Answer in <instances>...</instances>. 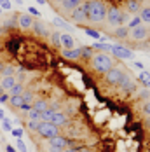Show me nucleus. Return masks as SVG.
<instances>
[{
	"label": "nucleus",
	"instance_id": "f257e3e1",
	"mask_svg": "<svg viewBox=\"0 0 150 152\" xmlns=\"http://www.w3.org/2000/svg\"><path fill=\"white\" fill-rule=\"evenodd\" d=\"M106 18V7L101 0H89V12H87V19L94 25L103 23Z\"/></svg>",
	"mask_w": 150,
	"mask_h": 152
},
{
	"label": "nucleus",
	"instance_id": "f03ea898",
	"mask_svg": "<svg viewBox=\"0 0 150 152\" xmlns=\"http://www.w3.org/2000/svg\"><path fill=\"white\" fill-rule=\"evenodd\" d=\"M91 65H92V68H94L98 74H106V72L114 66V61H112V58H110L106 53H98V54H92Z\"/></svg>",
	"mask_w": 150,
	"mask_h": 152
},
{
	"label": "nucleus",
	"instance_id": "7ed1b4c3",
	"mask_svg": "<svg viewBox=\"0 0 150 152\" xmlns=\"http://www.w3.org/2000/svg\"><path fill=\"white\" fill-rule=\"evenodd\" d=\"M106 23L110 25V26H120V25H124L126 23V19H127V16L124 11H120L119 7H115V5H112V7H108L106 9Z\"/></svg>",
	"mask_w": 150,
	"mask_h": 152
},
{
	"label": "nucleus",
	"instance_id": "20e7f679",
	"mask_svg": "<svg viewBox=\"0 0 150 152\" xmlns=\"http://www.w3.org/2000/svg\"><path fill=\"white\" fill-rule=\"evenodd\" d=\"M87 12H89V0H84L80 5H77L75 9H72L68 16H70V19L77 23V25H82V23H86V19H87Z\"/></svg>",
	"mask_w": 150,
	"mask_h": 152
},
{
	"label": "nucleus",
	"instance_id": "39448f33",
	"mask_svg": "<svg viewBox=\"0 0 150 152\" xmlns=\"http://www.w3.org/2000/svg\"><path fill=\"white\" fill-rule=\"evenodd\" d=\"M37 133L44 138H52L58 135V126H54L52 122H40Z\"/></svg>",
	"mask_w": 150,
	"mask_h": 152
},
{
	"label": "nucleus",
	"instance_id": "423d86ee",
	"mask_svg": "<svg viewBox=\"0 0 150 152\" xmlns=\"http://www.w3.org/2000/svg\"><path fill=\"white\" fill-rule=\"evenodd\" d=\"M110 53H112L115 58H119V60H133V51L127 49V47H124V46H120V44L112 46Z\"/></svg>",
	"mask_w": 150,
	"mask_h": 152
},
{
	"label": "nucleus",
	"instance_id": "0eeeda50",
	"mask_svg": "<svg viewBox=\"0 0 150 152\" xmlns=\"http://www.w3.org/2000/svg\"><path fill=\"white\" fill-rule=\"evenodd\" d=\"M117 86H119L124 93H133V91H135V88H136V82H135V79L129 75V74H126V72H124Z\"/></svg>",
	"mask_w": 150,
	"mask_h": 152
},
{
	"label": "nucleus",
	"instance_id": "6e6552de",
	"mask_svg": "<svg viewBox=\"0 0 150 152\" xmlns=\"http://www.w3.org/2000/svg\"><path fill=\"white\" fill-rule=\"evenodd\" d=\"M129 35H131V39L136 40V42H143V40L149 39V28L143 26V25H138V26L129 30Z\"/></svg>",
	"mask_w": 150,
	"mask_h": 152
},
{
	"label": "nucleus",
	"instance_id": "1a4fd4ad",
	"mask_svg": "<svg viewBox=\"0 0 150 152\" xmlns=\"http://www.w3.org/2000/svg\"><path fill=\"white\" fill-rule=\"evenodd\" d=\"M124 74V68H120V66H112L108 72L105 74V80L108 84H114V86H117L120 80V77Z\"/></svg>",
	"mask_w": 150,
	"mask_h": 152
},
{
	"label": "nucleus",
	"instance_id": "9d476101",
	"mask_svg": "<svg viewBox=\"0 0 150 152\" xmlns=\"http://www.w3.org/2000/svg\"><path fill=\"white\" fill-rule=\"evenodd\" d=\"M33 16L31 14H19L17 16V26L21 28V30H30L31 26H33Z\"/></svg>",
	"mask_w": 150,
	"mask_h": 152
},
{
	"label": "nucleus",
	"instance_id": "9b49d317",
	"mask_svg": "<svg viewBox=\"0 0 150 152\" xmlns=\"http://www.w3.org/2000/svg\"><path fill=\"white\" fill-rule=\"evenodd\" d=\"M49 145H54V147H58V149H66L68 145H70V140H66L65 137H60V135H56V137L49 138Z\"/></svg>",
	"mask_w": 150,
	"mask_h": 152
},
{
	"label": "nucleus",
	"instance_id": "f8f14e48",
	"mask_svg": "<svg viewBox=\"0 0 150 152\" xmlns=\"http://www.w3.org/2000/svg\"><path fill=\"white\" fill-rule=\"evenodd\" d=\"M63 56L66 60H79L82 58V47H77V49H63Z\"/></svg>",
	"mask_w": 150,
	"mask_h": 152
},
{
	"label": "nucleus",
	"instance_id": "ddd939ff",
	"mask_svg": "<svg viewBox=\"0 0 150 152\" xmlns=\"http://www.w3.org/2000/svg\"><path fill=\"white\" fill-rule=\"evenodd\" d=\"M33 31L37 33V35H40V37H47L49 35V30H47V26H45V23H42V21H33Z\"/></svg>",
	"mask_w": 150,
	"mask_h": 152
},
{
	"label": "nucleus",
	"instance_id": "4468645a",
	"mask_svg": "<svg viewBox=\"0 0 150 152\" xmlns=\"http://www.w3.org/2000/svg\"><path fill=\"white\" fill-rule=\"evenodd\" d=\"M129 30H131V28H127V25L115 26V30H114V37H115V39H120V40H124V39H127Z\"/></svg>",
	"mask_w": 150,
	"mask_h": 152
},
{
	"label": "nucleus",
	"instance_id": "2eb2a0df",
	"mask_svg": "<svg viewBox=\"0 0 150 152\" xmlns=\"http://www.w3.org/2000/svg\"><path fill=\"white\" fill-rule=\"evenodd\" d=\"M84 0H63L60 5H61V11H65V12H70L72 9H75L77 5H80Z\"/></svg>",
	"mask_w": 150,
	"mask_h": 152
},
{
	"label": "nucleus",
	"instance_id": "dca6fc26",
	"mask_svg": "<svg viewBox=\"0 0 150 152\" xmlns=\"http://www.w3.org/2000/svg\"><path fill=\"white\" fill-rule=\"evenodd\" d=\"M66 115L63 114V112H58V110H54V114H52V117H51V122L54 124V126H63V124H66Z\"/></svg>",
	"mask_w": 150,
	"mask_h": 152
},
{
	"label": "nucleus",
	"instance_id": "f3484780",
	"mask_svg": "<svg viewBox=\"0 0 150 152\" xmlns=\"http://www.w3.org/2000/svg\"><path fill=\"white\" fill-rule=\"evenodd\" d=\"M16 82H17V80H16L14 75L2 77V80H0V86H2V89H4V91H9V89H11V88L16 84Z\"/></svg>",
	"mask_w": 150,
	"mask_h": 152
},
{
	"label": "nucleus",
	"instance_id": "a211bd4d",
	"mask_svg": "<svg viewBox=\"0 0 150 152\" xmlns=\"http://www.w3.org/2000/svg\"><path fill=\"white\" fill-rule=\"evenodd\" d=\"M61 46L65 49H74L75 47V40L72 39V35L68 33H61Z\"/></svg>",
	"mask_w": 150,
	"mask_h": 152
},
{
	"label": "nucleus",
	"instance_id": "6ab92c4d",
	"mask_svg": "<svg viewBox=\"0 0 150 152\" xmlns=\"http://www.w3.org/2000/svg\"><path fill=\"white\" fill-rule=\"evenodd\" d=\"M124 4L129 12H140V9H141V2H138V0H126Z\"/></svg>",
	"mask_w": 150,
	"mask_h": 152
},
{
	"label": "nucleus",
	"instance_id": "aec40b11",
	"mask_svg": "<svg viewBox=\"0 0 150 152\" xmlns=\"http://www.w3.org/2000/svg\"><path fill=\"white\" fill-rule=\"evenodd\" d=\"M140 19L143 21V23H147V25H150V7L147 5V7H141L140 9Z\"/></svg>",
	"mask_w": 150,
	"mask_h": 152
},
{
	"label": "nucleus",
	"instance_id": "412c9836",
	"mask_svg": "<svg viewBox=\"0 0 150 152\" xmlns=\"http://www.w3.org/2000/svg\"><path fill=\"white\" fill-rule=\"evenodd\" d=\"M52 114H54V108H45L40 112V122H51V117H52Z\"/></svg>",
	"mask_w": 150,
	"mask_h": 152
},
{
	"label": "nucleus",
	"instance_id": "4be33fe9",
	"mask_svg": "<svg viewBox=\"0 0 150 152\" xmlns=\"http://www.w3.org/2000/svg\"><path fill=\"white\" fill-rule=\"evenodd\" d=\"M31 108H33V110H37V112H42V110L47 108V102H45L44 98H40V100H37V102H33V103H31Z\"/></svg>",
	"mask_w": 150,
	"mask_h": 152
},
{
	"label": "nucleus",
	"instance_id": "5701e85b",
	"mask_svg": "<svg viewBox=\"0 0 150 152\" xmlns=\"http://www.w3.org/2000/svg\"><path fill=\"white\" fill-rule=\"evenodd\" d=\"M140 82H141L147 89H150V74L147 70H141V74H140Z\"/></svg>",
	"mask_w": 150,
	"mask_h": 152
},
{
	"label": "nucleus",
	"instance_id": "b1692460",
	"mask_svg": "<svg viewBox=\"0 0 150 152\" xmlns=\"http://www.w3.org/2000/svg\"><path fill=\"white\" fill-rule=\"evenodd\" d=\"M92 49L101 51V53H110L112 46H110V44H105V42H94V44H92Z\"/></svg>",
	"mask_w": 150,
	"mask_h": 152
},
{
	"label": "nucleus",
	"instance_id": "393cba45",
	"mask_svg": "<svg viewBox=\"0 0 150 152\" xmlns=\"http://www.w3.org/2000/svg\"><path fill=\"white\" fill-rule=\"evenodd\" d=\"M25 91V89H23V84H19V82H16L14 86H12V88H11V89H9V96H17V94H21V93Z\"/></svg>",
	"mask_w": 150,
	"mask_h": 152
},
{
	"label": "nucleus",
	"instance_id": "a878e982",
	"mask_svg": "<svg viewBox=\"0 0 150 152\" xmlns=\"http://www.w3.org/2000/svg\"><path fill=\"white\" fill-rule=\"evenodd\" d=\"M14 72H16V66H12V65H4L0 75L2 77H9V75H14Z\"/></svg>",
	"mask_w": 150,
	"mask_h": 152
},
{
	"label": "nucleus",
	"instance_id": "bb28decb",
	"mask_svg": "<svg viewBox=\"0 0 150 152\" xmlns=\"http://www.w3.org/2000/svg\"><path fill=\"white\" fill-rule=\"evenodd\" d=\"M19 42H21L19 39H11V40L7 42V49H9L11 53H16V51L19 49Z\"/></svg>",
	"mask_w": 150,
	"mask_h": 152
},
{
	"label": "nucleus",
	"instance_id": "cd10ccee",
	"mask_svg": "<svg viewBox=\"0 0 150 152\" xmlns=\"http://www.w3.org/2000/svg\"><path fill=\"white\" fill-rule=\"evenodd\" d=\"M51 44H52V46H61V33L60 31H52V33H51Z\"/></svg>",
	"mask_w": 150,
	"mask_h": 152
},
{
	"label": "nucleus",
	"instance_id": "c85d7f7f",
	"mask_svg": "<svg viewBox=\"0 0 150 152\" xmlns=\"http://www.w3.org/2000/svg\"><path fill=\"white\" fill-rule=\"evenodd\" d=\"M19 96H21L23 103H33V93L31 91H23Z\"/></svg>",
	"mask_w": 150,
	"mask_h": 152
},
{
	"label": "nucleus",
	"instance_id": "c756f323",
	"mask_svg": "<svg viewBox=\"0 0 150 152\" xmlns=\"http://www.w3.org/2000/svg\"><path fill=\"white\" fill-rule=\"evenodd\" d=\"M16 23H17V16L14 14L11 19L4 21V23H2V26H4V28H16Z\"/></svg>",
	"mask_w": 150,
	"mask_h": 152
},
{
	"label": "nucleus",
	"instance_id": "7c9ffc66",
	"mask_svg": "<svg viewBox=\"0 0 150 152\" xmlns=\"http://www.w3.org/2000/svg\"><path fill=\"white\" fill-rule=\"evenodd\" d=\"M9 102H11V105H12V107H17V108L23 105V100H21V96H19V94H17V96H11V98H9Z\"/></svg>",
	"mask_w": 150,
	"mask_h": 152
},
{
	"label": "nucleus",
	"instance_id": "2f4dec72",
	"mask_svg": "<svg viewBox=\"0 0 150 152\" xmlns=\"http://www.w3.org/2000/svg\"><path fill=\"white\" fill-rule=\"evenodd\" d=\"M92 47H82V58L84 60H89V58H92Z\"/></svg>",
	"mask_w": 150,
	"mask_h": 152
},
{
	"label": "nucleus",
	"instance_id": "473e14b6",
	"mask_svg": "<svg viewBox=\"0 0 150 152\" xmlns=\"http://www.w3.org/2000/svg\"><path fill=\"white\" fill-rule=\"evenodd\" d=\"M28 119L30 121H40V112H37V110H28Z\"/></svg>",
	"mask_w": 150,
	"mask_h": 152
},
{
	"label": "nucleus",
	"instance_id": "72a5a7b5",
	"mask_svg": "<svg viewBox=\"0 0 150 152\" xmlns=\"http://www.w3.org/2000/svg\"><path fill=\"white\" fill-rule=\"evenodd\" d=\"M86 35H89L92 39H98V40H101V37H100V31L92 30V28H86Z\"/></svg>",
	"mask_w": 150,
	"mask_h": 152
},
{
	"label": "nucleus",
	"instance_id": "f704fd0d",
	"mask_svg": "<svg viewBox=\"0 0 150 152\" xmlns=\"http://www.w3.org/2000/svg\"><path fill=\"white\" fill-rule=\"evenodd\" d=\"M52 23H54L56 26H61V28H66V30H70V25H66V23H65L61 18H54V21H52Z\"/></svg>",
	"mask_w": 150,
	"mask_h": 152
},
{
	"label": "nucleus",
	"instance_id": "c9c22d12",
	"mask_svg": "<svg viewBox=\"0 0 150 152\" xmlns=\"http://www.w3.org/2000/svg\"><path fill=\"white\" fill-rule=\"evenodd\" d=\"M138 25H141V19H140V16L133 18V19L127 23V28H135V26H138Z\"/></svg>",
	"mask_w": 150,
	"mask_h": 152
},
{
	"label": "nucleus",
	"instance_id": "e433bc0d",
	"mask_svg": "<svg viewBox=\"0 0 150 152\" xmlns=\"http://www.w3.org/2000/svg\"><path fill=\"white\" fill-rule=\"evenodd\" d=\"M0 7H2V11H11V0H0Z\"/></svg>",
	"mask_w": 150,
	"mask_h": 152
},
{
	"label": "nucleus",
	"instance_id": "4c0bfd02",
	"mask_svg": "<svg viewBox=\"0 0 150 152\" xmlns=\"http://www.w3.org/2000/svg\"><path fill=\"white\" fill-rule=\"evenodd\" d=\"M39 124H40V121H28L26 126H28L30 131H37V129H39Z\"/></svg>",
	"mask_w": 150,
	"mask_h": 152
},
{
	"label": "nucleus",
	"instance_id": "58836bf2",
	"mask_svg": "<svg viewBox=\"0 0 150 152\" xmlns=\"http://www.w3.org/2000/svg\"><path fill=\"white\" fill-rule=\"evenodd\" d=\"M16 145H17V149H19L21 152H28L26 151V145L23 143V140H16Z\"/></svg>",
	"mask_w": 150,
	"mask_h": 152
},
{
	"label": "nucleus",
	"instance_id": "ea45409f",
	"mask_svg": "<svg viewBox=\"0 0 150 152\" xmlns=\"http://www.w3.org/2000/svg\"><path fill=\"white\" fill-rule=\"evenodd\" d=\"M9 98H11V96H9V93H7V91L2 93V94H0V103H5V102H9Z\"/></svg>",
	"mask_w": 150,
	"mask_h": 152
},
{
	"label": "nucleus",
	"instance_id": "a19ab883",
	"mask_svg": "<svg viewBox=\"0 0 150 152\" xmlns=\"http://www.w3.org/2000/svg\"><path fill=\"white\" fill-rule=\"evenodd\" d=\"M28 12H30V14L33 16V18H40V12H39V11H37L35 7H30V9H28Z\"/></svg>",
	"mask_w": 150,
	"mask_h": 152
},
{
	"label": "nucleus",
	"instance_id": "79ce46f5",
	"mask_svg": "<svg viewBox=\"0 0 150 152\" xmlns=\"http://www.w3.org/2000/svg\"><path fill=\"white\" fill-rule=\"evenodd\" d=\"M4 129H5V131H12V126H11V122L7 121V119H4Z\"/></svg>",
	"mask_w": 150,
	"mask_h": 152
},
{
	"label": "nucleus",
	"instance_id": "37998d69",
	"mask_svg": "<svg viewBox=\"0 0 150 152\" xmlns=\"http://www.w3.org/2000/svg\"><path fill=\"white\" fill-rule=\"evenodd\" d=\"M143 114H145V115H150V102L143 105Z\"/></svg>",
	"mask_w": 150,
	"mask_h": 152
},
{
	"label": "nucleus",
	"instance_id": "c03bdc74",
	"mask_svg": "<svg viewBox=\"0 0 150 152\" xmlns=\"http://www.w3.org/2000/svg\"><path fill=\"white\" fill-rule=\"evenodd\" d=\"M11 133H12L14 137H17V138H21V137H23V129H12Z\"/></svg>",
	"mask_w": 150,
	"mask_h": 152
},
{
	"label": "nucleus",
	"instance_id": "a18cd8bd",
	"mask_svg": "<svg viewBox=\"0 0 150 152\" xmlns=\"http://www.w3.org/2000/svg\"><path fill=\"white\" fill-rule=\"evenodd\" d=\"M141 96H143V98H149V96H150V91H147V89H143V91L140 93V98H141Z\"/></svg>",
	"mask_w": 150,
	"mask_h": 152
},
{
	"label": "nucleus",
	"instance_id": "49530a36",
	"mask_svg": "<svg viewBox=\"0 0 150 152\" xmlns=\"http://www.w3.org/2000/svg\"><path fill=\"white\" fill-rule=\"evenodd\" d=\"M19 108H23V110H31V103H23Z\"/></svg>",
	"mask_w": 150,
	"mask_h": 152
},
{
	"label": "nucleus",
	"instance_id": "de8ad7c7",
	"mask_svg": "<svg viewBox=\"0 0 150 152\" xmlns=\"http://www.w3.org/2000/svg\"><path fill=\"white\" fill-rule=\"evenodd\" d=\"M49 152H61V149L54 147V145H49Z\"/></svg>",
	"mask_w": 150,
	"mask_h": 152
},
{
	"label": "nucleus",
	"instance_id": "09e8293b",
	"mask_svg": "<svg viewBox=\"0 0 150 152\" xmlns=\"http://www.w3.org/2000/svg\"><path fill=\"white\" fill-rule=\"evenodd\" d=\"M135 66H136V68H140V70H143V63H141V61H136Z\"/></svg>",
	"mask_w": 150,
	"mask_h": 152
},
{
	"label": "nucleus",
	"instance_id": "8fccbe9b",
	"mask_svg": "<svg viewBox=\"0 0 150 152\" xmlns=\"http://www.w3.org/2000/svg\"><path fill=\"white\" fill-rule=\"evenodd\" d=\"M4 119H5V114H4V110L0 108V121H4Z\"/></svg>",
	"mask_w": 150,
	"mask_h": 152
},
{
	"label": "nucleus",
	"instance_id": "3c124183",
	"mask_svg": "<svg viewBox=\"0 0 150 152\" xmlns=\"http://www.w3.org/2000/svg\"><path fill=\"white\" fill-rule=\"evenodd\" d=\"M77 152H91L89 149H86V147H82V149H77Z\"/></svg>",
	"mask_w": 150,
	"mask_h": 152
},
{
	"label": "nucleus",
	"instance_id": "603ef678",
	"mask_svg": "<svg viewBox=\"0 0 150 152\" xmlns=\"http://www.w3.org/2000/svg\"><path fill=\"white\" fill-rule=\"evenodd\" d=\"M4 33H5V28H4V26H2V23H0V37H2Z\"/></svg>",
	"mask_w": 150,
	"mask_h": 152
},
{
	"label": "nucleus",
	"instance_id": "864d4df0",
	"mask_svg": "<svg viewBox=\"0 0 150 152\" xmlns=\"http://www.w3.org/2000/svg\"><path fill=\"white\" fill-rule=\"evenodd\" d=\"M61 152H77V149H63Z\"/></svg>",
	"mask_w": 150,
	"mask_h": 152
},
{
	"label": "nucleus",
	"instance_id": "5fc2aeb1",
	"mask_svg": "<svg viewBox=\"0 0 150 152\" xmlns=\"http://www.w3.org/2000/svg\"><path fill=\"white\" fill-rule=\"evenodd\" d=\"M7 152H16V151L12 149V147H11V145H7Z\"/></svg>",
	"mask_w": 150,
	"mask_h": 152
},
{
	"label": "nucleus",
	"instance_id": "6e6d98bb",
	"mask_svg": "<svg viewBox=\"0 0 150 152\" xmlns=\"http://www.w3.org/2000/svg\"><path fill=\"white\" fill-rule=\"evenodd\" d=\"M37 4H39V5H44V4H45V0H37Z\"/></svg>",
	"mask_w": 150,
	"mask_h": 152
},
{
	"label": "nucleus",
	"instance_id": "4d7b16f0",
	"mask_svg": "<svg viewBox=\"0 0 150 152\" xmlns=\"http://www.w3.org/2000/svg\"><path fill=\"white\" fill-rule=\"evenodd\" d=\"M145 124H147V128H150V117L147 119V122H145Z\"/></svg>",
	"mask_w": 150,
	"mask_h": 152
},
{
	"label": "nucleus",
	"instance_id": "13d9d810",
	"mask_svg": "<svg viewBox=\"0 0 150 152\" xmlns=\"http://www.w3.org/2000/svg\"><path fill=\"white\" fill-rule=\"evenodd\" d=\"M2 68H4V63H2V61H0V72H2Z\"/></svg>",
	"mask_w": 150,
	"mask_h": 152
},
{
	"label": "nucleus",
	"instance_id": "bf43d9fd",
	"mask_svg": "<svg viewBox=\"0 0 150 152\" xmlns=\"http://www.w3.org/2000/svg\"><path fill=\"white\" fill-rule=\"evenodd\" d=\"M54 2H56V4H61V2H63V0H54Z\"/></svg>",
	"mask_w": 150,
	"mask_h": 152
},
{
	"label": "nucleus",
	"instance_id": "052dcab7",
	"mask_svg": "<svg viewBox=\"0 0 150 152\" xmlns=\"http://www.w3.org/2000/svg\"><path fill=\"white\" fill-rule=\"evenodd\" d=\"M2 93H5V91H4V89H2V86H0V94H2Z\"/></svg>",
	"mask_w": 150,
	"mask_h": 152
},
{
	"label": "nucleus",
	"instance_id": "680f3d73",
	"mask_svg": "<svg viewBox=\"0 0 150 152\" xmlns=\"http://www.w3.org/2000/svg\"><path fill=\"white\" fill-rule=\"evenodd\" d=\"M138 2H149V0H138Z\"/></svg>",
	"mask_w": 150,
	"mask_h": 152
},
{
	"label": "nucleus",
	"instance_id": "e2e57ef3",
	"mask_svg": "<svg viewBox=\"0 0 150 152\" xmlns=\"http://www.w3.org/2000/svg\"><path fill=\"white\" fill-rule=\"evenodd\" d=\"M0 16H2V7H0Z\"/></svg>",
	"mask_w": 150,
	"mask_h": 152
},
{
	"label": "nucleus",
	"instance_id": "0e129e2a",
	"mask_svg": "<svg viewBox=\"0 0 150 152\" xmlns=\"http://www.w3.org/2000/svg\"><path fill=\"white\" fill-rule=\"evenodd\" d=\"M0 49H2V44H0Z\"/></svg>",
	"mask_w": 150,
	"mask_h": 152
},
{
	"label": "nucleus",
	"instance_id": "69168bd1",
	"mask_svg": "<svg viewBox=\"0 0 150 152\" xmlns=\"http://www.w3.org/2000/svg\"><path fill=\"white\" fill-rule=\"evenodd\" d=\"M0 80H2V75H0Z\"/></svg>",
	"mask_w": 150,
	"mask_h": 152
}]
</instances>
